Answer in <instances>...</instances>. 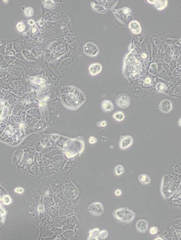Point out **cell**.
<instances>
[{
	"instance_id": "cell-19",
	"label": "cell",
	"mask_w": 181,
	"mask_h": 240,
	"mask_svg": "<svg viewBox=\"0 0 181 240\" xmlns=\"http://www.w3.org/2000/svg\"><path fill=\"white\" fill-rule=\"evenodd\" d=\"M3 201L5 205H9L10 203L11 200L9 196H5L3 198Z\"/></svg>"
},
{
	"instance_id": "cell-20",
	"label": "cell",
	"mask_w": 181,
	"mask_h": 240,
	"mask_svg": "<svg viewBox=\"0 0 181 240\" xmlns=\"http://www.w3.org/2000/svg\"><path fill=\"white\" fill-rule=\"evenodd\" d=\"M17 29L19 32H21L25 30V27L23 24L22 23H19L17 24Z\"/></svg>"
},
{
	"instance_id": "cell-18",
	"label": "cell",
	"mask_w": 181,
	"mask_h": 240,
	"mask_svg": "<svg viewBox=\"0 0 181 240\" xmlns=\"http://www.w3.org/2000/svg\"><path fill=\"white\" fill-rule=\"evenodd\" d=\"M108 235L109 233L108 231L106 230H103L101 231H100L99 237L101 239H104L108 237Z\"/></svg>"
},
{
	"instance_id": "cell-27",
	"label": "cell",
	"mask_w": 181,
	"mask_h": 240,
	"mask_svg": "<svg viewBox=\"0 0 181 240\" xmlns=\"http://www.w3.org/2000/svg\"><path fill=\"white\" fill-rule=\"evenodd\" d=\"M29 24H30V25H32L34 24V22L33 21V20H29Z\"/></svg>"
},
{
	"instance_id": "cell-6",
	"label": "cell",
	"mask_w": 181,
	"mask_h": 240,
	"mask_svg": "<svg viewBox=\"0 0 181 240\" xmlns=\"http://www.w3.org/2000/svg\"><path fill=\"white\" fill-rule=\"evenodd\" d=\"M133 143V138L129 135H127L121 137L119 147L121 150H125L130 147Z\"/></svg>"
},
{
	"instance_id": "cell-9",
	"label": "cell",
	"mask_w": 181,
	"mask_h": 240,
	"mask_svg": "<svg viewBox=\"0 0 181 240\" xmlns=\"http://www.w3.org/2000/svg\"><path fill=\"white\" fill-rule=\"evenodd\" d=\"M102 69V66L100 63H94L90 65L89 67V72L90 75L95 76L101 72Z\"/></svg>"
},
{
	"instance_id": "cell-12",
	"label": "cell",
	"mask_w": 181,
	"mask_h": 240,
	"mask_svg": "<svg viewBox=\"0 0 181 240\" xmlns=\"http://www.w3.org/2000/svg\"><path fill=\"white\" fill-rule=\"evenodd\" d=\"M139 182L142 184L147 185L150 183L151 178L147 174H142L138 177Z\"/></svg>"
},
{
	"instance_id": "cell-4",
	"label": "cell",
	"mask_w": 181,
	"mask_h": 240,
	"mask_svg": "<svg viewBox=\"0 0 181 240\" xmlns=\"http://www.w3.org/2000/svg\"><path fill=\"white\" fill-rule=\"evenodd\" d=\"M88 210L91 214L95 216H100L105 212L102 204L98 202L91 203L88 207Z\"/></svg>"
},
{
	"instance_id": "cell-26",
	"label": "cell",
	"mask_w": 181,
	"mask_h": 240,
	"mask_svg": "<svg viewBox=\"0 0 181 240\" xmlns=\"http://www.w3.org/2000/svg\"><path fill=\"white\" fill-rule=\"evenodd\" d=\"M106 122L105 120L104 121H102L101 122V127H105L106 126Z\"/></svg>"
},
{
	"instance_id": "cell-22",
	"label": "cell",
	"mask_w": 181,
	"mask_h": 240,
	"mask_svg": "<svg viewBox=\"0 0 181 240\" xmlns=\"http://www.w3.org/2000/svg\"><path fill=\"white\" fill-rule=\"evenodd\" d=\"M89 142L90 143V144H94V143H96V142H97V139L96 138H95V137H91L89 138Z\"/></svg>"
},
{
	"instance_id": "cell-24",
	"label": "cell",
	"mask_w": 181,
	"mask_h": 240,
	"mask_svg": "<svg viewBox=\"0 0 181 240\" xmlns=\"http://www.w3.org/2000/svg\"><path fill=\"white\" fill-rule=\"evenodd\" d=\"M121 194H122V192H121L120 190H119V189L117 190L115 192V194L117 197H119V196H121Z\"/></svg>"
},
{
	"instance_id": "cell-15",
	"label": "cell",
	"mask_w": 181,
	"mask_h": 240,
	"mask_svg": "<svg viewBox=\"0 0 181 240\" xmlns=\"http://www.w3.org/2000/svg\"><path fill=\"white\" fill-rule=\"evenodd\" d=\"M155 89L158 92H164L167 90V86L162 82H159L156 85Z\"/></svg>"
},
{
	"instance_id": "cell-11",
	"label": "cell",
	"mask_w": 181,
	"mask_h": 240,
	"mask_svg": "<svg viewBox=\"0 0 181 240\" xmlns=\"http://www.w3.org/2000/svg\"><path fill=\"white\" fill-rule=\"evenodd\" d=\"M153 4L155 5V8L159 10H164L168 5V0H154Z\"/></svg>"
},
{
	"instance_id": "cell-23",
	"label": "cell",
	"mask_w": 181,
	"mask_h": 240,
	"mask_svg": "<svg viewBox=\"0 0 181 240\" xmlns=\"http://www.w3.org/2000/svg\"><path fill=\"white\" fill-rule=\"evenodd\" d=\"M15 192L16 193H22L24 192V190L22 188H17L15 189Z\"/></svg>"
},
{
	"instance_id": "cell-17",
	"label": "cell",
	"mask_w": 181,
	"mask_h": 240,
	"mask_svg": "<svg viewBox=\"0 0 181 240\" xmlns=\"http://www.w3.org/2000/svg\"><path fill=\"white\" fill-rule=\"evenodd\" d=\"M24 14L27 17H32L33 14V10L31 7H28L24 10Z\"/></svg>"
},
{
	"instance_id": "cell-30",
	"label": "cell",
	"mask_w": 181,
	"mask_h": 240,
	"mask_svg": "<svg viewBox=\"0 0 181 240\" xmlns=\"http://www.w3.org/2000/svg\"><path fill=\"white\" fill-rule=\"evenodd\" d=\"M178 126H181V119L179 120V123H178Z\"/></svg>"
},
{
	"instance_id": "cell-21",
	"label": "cell",
	"mask_w": 181,
	"mask_h": 240,
	"mask_svg": "<svg viewBox=\"0 0 181 240\" xmlns=\"http://www.w3.org/2000/svg\"><path fill=\"white\" fill-rule=\"evenodd\" d=\"M158 231V229L157 227H151L150 229V233L151 235H155L156 234Z\"/></svg>"
},
{
	"instance_id": "cell-1",
	"label": "cell",
	"mask_w": 181,
	"mask_h": 240,
	"mask_svg": "<svg viewBox=\"0 0 181 240\" xmlns=\"http://www.w3.org/2000/svg\"><path fill=\"white\" fill-rule=\"evenodd\" d=\"M113 214L117 220L125 224H129L132 223L136 216V214L133 211L127 207L118 209L114 211Z\"/></svg>"
},
{
	"instance_id": "cell-16",
	"label": "cell",
	"mask_w": 181,
	"mask_h": 240,
	"mask_svg": "<svg viewBox=\"0 0 181 240\" xmlns=\"http://www.w3.org/2000/svg\"><path fill=\"white\" fill-rule=\"evenodd\" d=\"M114 171L116 175L120 176L121 174L124 173V169L122 165L119 164L117 165L114 168Z\"/></svg>"
},
{
	"instance_id": "cell-8",
	"label": "cell",
	"mask_w": 181,
	"mask_h": 240,
	"mask_svg": "<svg viewBox=\"0 0 181 240\" xmlns=\"http://www.w3.org/2000/svg\"><path fill=\"white\" fill-rule=\"evenodd\" d=\"M129 28L132 33L135 34H139L142 31V28L140 23L136 20H133L130 23Z\"/></svg>"
},
{
	"instance_id": "cell-13",
	"label": "cell",
	"mask_w": 181,
	"mask_h": 240,
	"mask_svg": "<svg viewBox=\"0 0 181 240\" xmlns=\"http://www.w3.org/2000/svg\"><path fill=\"white\" fill-rule=\"evenodd\" d=\"M100 230L99 229L95 228L90 231V235L88 240H99Z\"/></svg>"
},
{
	"instance_id": "cell-10",
	"label": "cell",
	"mask_w": 181,
	"mask_h": 240,
	"mask_svg": "<svg viewBox=\"0 0 181 240\" xmlns=\"http://www.w3.org/2000/svg\"><path fill=\"white\" fill-rule=\"evenodd\" d=\"M101 106L102 110L105 112L112 111L114 110L113 104L110 100H104L102 102Z\"/></svg>"
},
{
	"instance_id": "cell-2",
	"label": "cell",
	"mask_w": 181,
	"mask_h": 240,
	"mask_svg": "<svg viewBox=\"0 0 181 240\" xmlns=\"http://www.w3.org/2000/svg\"><path fill=\"white\" fill-rule=\"evenodd\" d=\"M83 52L86 56L95 57L99 53V49L94 43L89 42L83 47Z\"/></svg>"
},
{
	"instance_id": "cell-5",
	"label": "cell",
	"mask_w": 181,
	"mask_h": 240,
	"mask_svg": "<svg viewBox=\"0 0 181 240\" xmlns=\"http://www.w3.org/2000/svg\"><path fill=\"white\" fill-rule=\"evenodd\" d=\"M173 108L172 102L168 99L162 100L159 106V109L160 111L167 114L171 111Z\"/></svg>"
},
{
	"instance_id": "cell-28",
	"label": "cell",
	"mask_w": 181,
	"mask_h": 240,
	"mask_svg": "<svg viewBox=\"0 0 181 240\" xmlns=\"http://www.w3.org/2000/svg\"><path fill=\"white\" fill-rule=\"evenodd\" d=\"M97 126H98V127H101V122H98V123H97Z\"/></svg>"
},
{
	"instance_id": "cell-14",
	"label": "cell",
	"mask_w": 181,
	"mask_h": 240,
	"mask_svg": "<svg viewBox=\"0 0 181 240\" xmlns=\"http://www.w3.org/2000/svg\"><path fill=\"white\" fill-rule=\"evenodd\" d=\"M124 117H125L124 114L122 112H117L113 115V118L117 121L119 122H120L124 120Z\"/></svg>"
},
{
	"instance_id": "cell-29",
	"label": "cell",
	"mask_w": 181,
	"mask_h": 240,
	"mask_svg": "<svg viewBox=\"0 0 181 240\" xmlns=\"http://www.w3.org/2000/svg\"><path fill=\"white\" fill-rule=\"evenodd\" d=\"M32 32H33V33H35V32H36V28H33V31H32Z\"/></svg>"
},
{
	"instance_id": "cell-25",
	"label": "cell",
	"mask_w": 181,
	"mask_h": 240,
	"mask_svg": "<svg viewBox=\"0 0 181 240\" xmlns=\"http://www.w3.org/2000/svg\"><path fill=\"white\" fill-rule=\"evenodd\" d=\"M145 82L147 84H150L151 83V78H150L149 77H147V78H146V79L145 80Z\"/></svg>"
},
{
	"instance_id": "cell-7",
	"label": "cell",
	"mask_w": 181,
	"mask_h": 240,
	"mask_svg": "<svg viewBox=\"0 0 181 240\" xmlns=\"http://www.w3.org/2000/svg\"><path fill=\"white\" fill-rule=\"evenodd\" d=\"M136 230L138 232L144 233L148 230V222L147 220L140 219L136 223Z\"/></svg>"
},
{
	"instance_id": "cell-3",
	"label": "cell",
	"mask_w": 181,
	"mask_h": 240,
	"mask_svg": "<svg viewBox=\"0 0 181 240\" xmlns=\"http://www.w3.org/2000/svg\"><path fill=\"white\" fill-rule=\"evenodd\" d=\"M115 102L118 106L122 109H126L130 104L129 96L126 94H120L117 96Z\"/></svg>"
},
{
	"instance_id": "cell-31",
	"label": "cell",
	"mask_w": 181,
	"mask_h": 240,
	"mask_svg": "<svg viewBox=\"0 0 181 240\" xmlns=\"http://www.w3.org/2000/svg\"><path fill=\"white\" fill-rule=\"evenodd\" d=\"M155 240H163V239L162 238H158L155 239Z\"/></svg>"
}]
</instances>
